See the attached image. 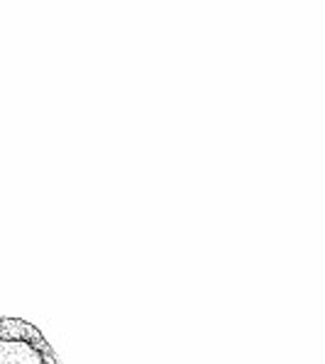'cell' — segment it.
I'll return each instance as SVG.
<instances>
[{
  "mask_svg": "<svg viewBox=\"0 0 325 364\" xmlns=\"http://www.w3.org/2000/svg\"><path fill=\"white\" fill-rule=\"evenodd\" d=\"M0 364H42V357L27 343L0 340Z\"/></svg>",
  "mask_w": 325,
  "mask_h": 364,
  "instance_id": "cell-1",
  "label": "cell"
}]
</instances>
